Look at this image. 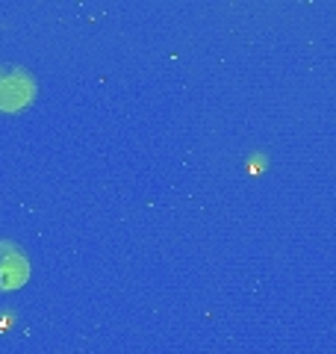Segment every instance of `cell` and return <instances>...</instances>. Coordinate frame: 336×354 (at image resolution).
Here are the masks:
<instances>
[{
    "instance_id": "obj_1",
    "label": "cell",
    "mask_w": 336,
    "mask_h": 354,
    "mask_svg": "<svg viewBox=\"0 0 336 354\" xmlns=\"http://www.w3.org/2000/svg\"><path fill=\"white\" fill-rule=\"evenodd\" d=\"M36 97V77L18 65H0V113H18Z\"/></svg>"
},
{
    "instance_id": "obj_2",
    "label": "cell",
    "mask_w": 336,
    "mask_h": 354,
    "mask_svg": "<svg viewBox=\"0 0 336 354\" xmlns=\"http://www.w3.org/2000/svg\"><path fill=\"white\" fill-rule=\"evenodd\" d=\"M30 278V260L21 245L0 239V290H18Z\"/></svg>"
}]
</instances>
